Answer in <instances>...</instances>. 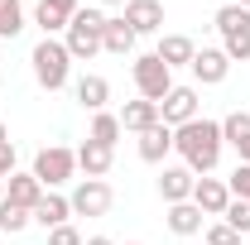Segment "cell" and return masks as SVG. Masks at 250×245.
Segmentation results:
<instances>
[{
    "mask_svg": "<svg viewBox=\"0 0 250 245\" xmlns=\"http://www.w3.org/2000/svg\"><path fill=\"white\" fill-rule=\"evenodd\" d=\"M0 197H5V178H0Z\"/></svg>",
    "mask_w": 250,
    "mask_h": 245,
    "instance_id": "8d00e7d4",
    "label": "cell"
},
{
    "mask_svg": "<svg viewBox=\"0 0 250 245\" xmlns=\"http://www.w3.org/2000/svg\"><path fill=\"white\" fill-rule=\"evenodd\" d=\"M111 163H116V149H106V144H96V140H82V144H77V168H82L87 178H106Z\"/></svg>",
    "mask_w": 250,
    "mask_h": 245,
    "instance_id": "e0dca14e",
    "label": "cell"
},
{
    "mask_svg": "<svg viewBox=\"0 0 250 245\" xmlns=\"http://www.w3.org/2000/svg\"><path fill=\"white\" fill-rule=\"evenodd\" d=\"M101 53H116V58H125V53H135V29L125 24V15H106V29H101Z\"/></svg>",
    "mask_w": 250,
    "mask_h": 245,
    "instance_id": "d6986e66",
    "label": "cell"
},
{
    "mask_svg": "<svg viewBox=\"0 0 250 245\" xmlns=\"http://www.w3.org/2000/svg\"><path fill=\"white\" fill-rule=\"evenodd\" d=\"M130 77H135V92L145 96V101H164V96L173 92V72L164 67L159 53H140L135 67H130Z\"/></svg>",
    "mask_w": 250,
    "mask_h": 245,
    "instance_id": "8992f818",
    "label": "cell"
},
{
    "mask_svg": "<svg viewBox=\"0 0 250 245\" xmlns=\"http://www.w3.org/2000/svg\"><path fill=\"white\" fill-rule=\"evenodd\" d=\"M101 29H106L101 5H87V10H77V15H72V24L62 29V43H67L72 62H92L96 53H101Z\"/></svg>",
    "mask_w": 250,
    "mask_h": 245,
    "instance_id": "3957f363",
    "label": "cell"
},
{
    "mask_svg": "<svg viewBox=\"0 0 250 245\" xmlns=\"http://www.w3.org/2000/svg\"><path fill=\"white\" fill-rule=\"evenodd\" d=\"M82 245H116V241H111V236H87Z\"/></svg>",
    "mask_w": 250,
    "mask_h": 245,
    "instance_id": "d6a6232c",
    "label": "cell"
},
{
    "mask_svg": "<svg viewBox=\"0 0 250 245\" xmlns=\"http://www.w3.org/2000/svg\"><path fill=\"white\" fill-rule=\"evenodd\" d=\"M39 183L48 187V192H58L72 173H77V149H67V144H48V149L34 154V168H29Z\"/></svg>",
    "mask_w": 250,
    "mask_h": 245,
    "instance_id": "5b68a950",
    "label": "cell"
},
{
    "mask_svg": "<svg viewBox=\"0 0 250 245\" xmlns=\"http://www.w3.org/2000/svg\"><path fill=\"white\" fill-rule=\"evenodd\" d=\"M173 149H178V159H183L197 178H207V173L221 163V149H226V140H221V121L197 116V121L178 125V130H173Z\"/></svg>",
    "mask_w": 250,
    "mask_h": 245,
    "instance_id": "6da1fadb",
    "label": "cell"
},
{
    "mask_svg": "<svg viewBox=\"0 0 250 245\" xmlns=\"http://www.w3.org/2000/svg\"><path fill=\"white\" fill-rule=\"evenodd\" d=\"M101 5H121V10H125V5H130V0H101Z\"/></svg>",
    "mask_w": 250,
    "mask_h": 245,
    "instance_id": "836d02e7",
    "label": "cell"
},
{
    "mask_svg": "<svg viewBox=\"0 0 250 245\" xmlns=\"http://www.w3.org/2000/svg\"><path fill=\"white\" fill-rule=\"evenodd\" d=\"M164 221H168V231H173V236H197V231H202V221H207V216L197 212V207H192V202H173V207H168V212H164Z\"/></svg>",
    "mask_w": 250,
    "mask_h": 245,
    "instance_id": "7402d4cb",
    "label": "cell"
},
{
    "mask_svg": "<svg viewBox=\"0 0 250 245\" xmlns=\"http://www.w3.org/2000/svg\"><path fill=\"white\" fill-rule=\"evenodd\" d=\"M159 121L168 125V130L197 121V87H178V82H173V92L159 101Z\"/></svg>",
    "mask_w": 250,
    "mask_h": 245,
    "instance_id": "ba28073f",
    "label": "cell"
},
{
    "mask_svg": "<svg viewBox=\"0 0 250 245\" xmlns=\"http://www.w3.org/2000/svg\"><path fill=\"white\" fill-rule=\"evenodd\" d=\"M221 221H226L236 236H250V202L231 197V202H226V212H221Z\"/></svg>",
    "mask_w": 250,
    "mask_h": 245,
    "instance_id": "4316f807",
    "label": "cell"
},
{
    "mask_svg": "<svg viewBox=\"0 0 250 245\" xmlns=\"http://www.w3.org/2000/svg\"><path fill=\"white\" fill-rule=\"evenodd\" d=\"M34 221H39L43 231H53V226H67V221H72V202H67L62 192H43V202L34 207Z\"/></svg>",
    "mask_w": 250,
    "mask_h": 245,
    "instance_id": "44dd1931",
    "label": "cell"
},
{
    "mask_svg": "<svg viewBox=\"0 0 250 245\" xmlns=\"http://www.w3.org/2000/svg\"><path fill=\"white\" fill-rule=\"evenodd\" d=\"M77 10H82L77 0H39V5H34V24L43 29V39H53V34H62L72 24Z\"/></svg>",
    "mask_w": 250,
    "mask_h": 245,
    "instance_id": "30bf717a",
    "label": "cell"
},
{
    "mask_svg": "<svg viewBox=\"0 0 250 245\" xmlns=\"http://www.w3.org/2000/svg\"><path fill=\"white\" fill-rule=\"evenodd\" d=\"M202 241H207V245H241V236H236L226 221H212V226L202 231Z\"/></svg>",
    "mask_w": 250,
    "mask_h": 245,
    "instance_id": "f1b7e54d",
    "label": "cell"
},
{
    "mask_svg": "<svg viewBox=\"0 0 250 245\" xmlns=\"http://www.w3.org/2000/svg\"><path fill=\"white\" fill-rule=\"evenodd\" d=\"M159 58H164V67L173 72V67H188L192 62V53H197V43L188 39V34H159Z\"/></svg>",
    "mask_w": 250,
    "mask_h": 245,
    "instance_id": "ac0fdd59",
    "label": "cell"
},
{
    "mask_svg": "<svg viewBox=\"0 0 250 245\" xmlns=\"http://www.w3.org/2000/svg\"><path fill=\"white\" fill-rule=\"evenodd\" d=\"M192 183H197V173L188 168V163H164V173H159V197L173 207V202H192Z\"/></svg>",
    "mask_w": 250,
    "mask_h": 245,
    "instance_id": "8fae6325",
    "label": "cell"
},
{
    "mask_svg": "<svg viewBox=\"0 0 250 245\" xmlns=\"http://www.w3.org/2000/svg\"><path fill=\"white\" fill-rule=\"evenodd\" d=\"M24 29V5L20 0H0V39H15Z\"/></svg>",
    "mask_w": 250,
    "mask_h": 245,
    "instance_id": "d4e9b609",
    "label": "cell"
},
{
    "mask_svg": "<svg viewBox=\"0 0 250 245\" xmlns=\"http://www.w3.org/2000/svg\"><path fill=\"white\" fill-rule=\"evenodd\" d=\"M72 216H106L111 212V202H116V192L106 178H82V183L72 187Z\"/></svg>",
    "mask_w": 250,
    "mask_h": 245,
    "instance_id": "52a82bcc",
    "label": "cell"
},
{
    "mask_svg": "<svg viewBox=\"0 0 250 245\" xmlns=\"http://www.w3.org/2000/svg\"><path fill=\"white\" fill-rule=\"evenodd\" d=\"M236 154H241V163H250V140H241V144H236Z\"/></svg>",
    "mask_w": 250,
    "mask_h": 245,
    "instance_id": "1f68e13d",
    "label": "cell"
},
{
    "mask_svg": "<svg viewBox=\"0 0 250 245\" xmlns=\"http://www.w3.org/2000/svg\"><path fill=\"white\" fill-rule=\"evenodd\" d=\"M48 245H82V231H77L72 221H67V226H53V231H48Z\"/></svg>",
    "mask_w": 250,
    "mask_h": 245,
    "instance_id": "f546056e",
    "label": "cell"
},
{
    "mask_svg": "<svg viewBox=\"0 0 250 245\" xmlns=\"http://www.w3.org/2000/svg\"><path fill=\"white\" fill-rule=\"evenodd\" d=\"M121 116L116 111H96L92 116V130H87V140H96V144H106V149H116V140H121Z\"/></svg>",
    "mask_w": 250,
    "mask_h": 245,
    "instance_id": "603a6c76",
    "label": "cell"
},
{
    "mask_svg": "<svg viewBox=\"0 0 250 245\" xmlns=\"http://www.w3.org/2000/svg\"><path fill=\"white\" fill-rule=\"evenodd\" d=\"M236 5H241V10H250V0H236Z\"/></svg>",
    "mask_w": 250,
    "mask_h": 245,
    "instance_id": "e575fe53",
    "label": "cell"
},
{
    "mask_svg": "<svg viewBox=\"0 0 250 245\" xmlns=\"http://www.w3.org/2000/svg\"><path fill=\"white\" fill-rule=\"evenodd\" d=\"M226 187H231V197L250 202V163H236V168H231V178H226Z\"/></svg>",
    "mask_w": 250,
    "mask_h": 245,
    "instance_id": "83f0119b",
    "label": "cell"
},
{
    "mask_svg": "<svg viewBox=\"0 0 250 245\" xmlns=\"http://www.w3.org/2000/svg\"><path fill=\"white\" fill-rule=\"evenodd\" d=\"M43 192H48V187L39 183L34 173H20V168H15V173L5 178V202H15V207H24V212H34V207L43 202Z\"/></svg>",
    "mask_w": 250,
    "mask_h": 245,
    "instance_id": "5bb4252c",
    "label": "cell"
},
{
    "mask_svg": "<svg viewBox=\"0 0 250 245\" xmlns=\"http://www.w3.org/2000/svg\"><path fill=\"white\" fill-rule=\"evenodd\" d=\"M226 202H231L226 178H212V173H207V178L192 183V207H197L202 216H221V212H226Z\"/></svg>",
    "mask_w": 250,
    "mask_h": 245,
    "instance_id": "7c38bea8",
    "label": "cell"
},
{
    "mask_svg": "<svg viewBox=\"0 0 250 245\" xmlns=\"http://www.w3.org/2000/svg\"><path fill=\"white\" fill-rule=\"evenodd\" d=\"M217 34H221V53L231 62L250 58V10H241L236 0L217 10Z\"/></svg>",
    "mask_w": 250,
    "mask_h": 245,
    "instance_id": "277c9868",
    "label": "cell"
},
{
    "mask_svg": "<svg viewBox=\"0 0 250 245\" xmlns=\"http://www.w3.org/2000/svg\"><path fill=\"white\" fill-rule=\"evenodd\" d=\"M221 140L236 149L241 140H250V111H231L226 121H221Z\"/></svg>",
    "mask_w": 250,
    "mask_h": 245,
    "instance_id": "cb8c5ba5",
    "label": "cell"
},
{
    "mask_svg": "<svg viewBox=\"0 0 250 245\" xmlns=\"http://www.w3.org/2000/svg\"><path fill=\"white\" fill-rule=\"evenodd\" d=\"M188 67H192V82H197V87H221L226 72H231V58H226L221 48H197Z\"/></svg>",
    "mask_w": 250,
    "mask_h": 245,
    "instance_id": "9c48e42d",
    "label": "cell"
},
{
    "mask_svg": "<svg viewBox=\"0 0 250 245\" xmlns=\"http://www.w3.org/2000/svg\"><path fill=\"white\" fill-rule=\"evenodd\" d=\"M125 245H140V241H125Z\"/></svg>",
    "mask_w": 250,
    "mask_h": 245,
    "instance_id": "74e56055",
    "label": "cell"
},
{
    "mask_svg": "<svg viewBox=\"0 0 250 245\" xmlns=\"http://www.w3.org/2000/svg\"><path fill=\"white\" fill-rule=\"evenodd\" d=\"M125 24L135 29V39L164 34V5H159V0H130V5H125Z\"/></svg>",
    "mask_w": 250,
    "mask_h": 245,
    "instance_id": "4fadbf2b",
    "label": "cell"
},
{
    "mask_svg": "<svg viewBox=\"0 0 250 245\" xmlns=\"http://www.w3.org/2000/svg\"><path fill=\"white\" fill-rule=\"evenodd\" d=\"M15 173V144H10V135L0 140V178H10Z\"/></svg>",
    "mask_w": 250,
    "mask_h": 245,
    "instance_id": "4dcf8cb0",
    "label": "cell"
},
{
    "mask_svg": "<svg viewBox=\"0 0 250 245\" xmlns=\"http://www.w3.org/2000/svg\"><path fill=\"white\" fill-rule=\"evenodd\" d=\"M135 149H140V159H145V163H164V159L173 154V130L159 121L154 130H145V135H140V144H135Z\"/></svg>",
    "mask_w": 250,
    "mask_h": 245,
    "instance_id": "ffe728a7",
    "label": "cell"
},
{
    "mask_svg": "<svg viewBox=\"0 0 250 245\" xmlns=\"http://www.w3.org/2000/svg\"><path fill=\"white\" fill-rule=\"evenodd\" d=\"M0 140H5V121H0Z\"/></svg>",
    "mask_w": 250,
    "mask_h": 245,
    "instance_id": "d590c367",
    "label": "cell"
},
{
    "mask_svg": "<svg viewBox=\"0 0 250 245\" xmlns=\"http://www.w3.org/2000/svg\"><path fill=\"white\" fill-rule=\"evenodd\" d=\"M29 221H34V212H24V207H15V202H5V197H0V231L20 236V231H24Z\"/></svg>",
    "mask_w": 250,
    "mask_h": 245,
    "instance_id": "484cf974",
    "label": "cell"
},
{
    "mask_svg": "<svg viewBox=\"0 0 250 245\" xmlns=\"http://www.w3.org/2000/svg\"><path fill=\"white\" fill-rule=\"evenodd\" d=\"M116 116H121V130L145 135V130H154V125H159V101H145V96H140V101H125Z\"/></svg>",
    "mask_w": 250,
    "mask_h": 245,
    "instance_id": "2e32d148",
    "label": "cell"
},
{
    "mask_svg": "<svg viewBox=\"0 0 250 245\" xmlns=\"http://www.w3.org/2000/svg\"><path fill=\"white\" fill-rule=\"evenodd\" d=\"M72 96H77V106L82 111H106V101H111V82L101 77V72H82L77 82H72Z\"/></svg>",
    "mask_w": 250,
    "mask_h": 245,
    "instance_id": "9a60e30c",
    "label": "cell"
},
{
    "mask_svg": "<svg viewBox=\"0 0 250 245\" xmlns=\"http://www.w3.org/2000/svg\"><path fill=\"white\" fill-rule=\"evenodd\" d=\"M29 62H34V82H39L43 92H62V87L72 82V53H67L62 39H39Z\"/></svg>",
    "mask_w": 250,
    "mask_h": 245,
    "instance_id": "7a4b0ae2",
    "label": "cell"
}]
</instances>
